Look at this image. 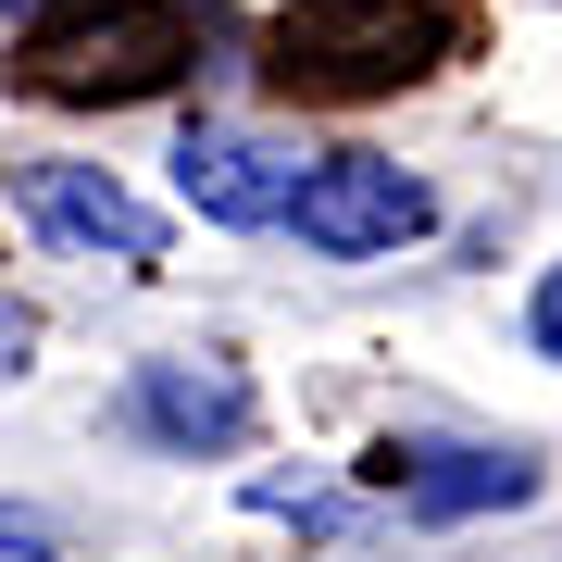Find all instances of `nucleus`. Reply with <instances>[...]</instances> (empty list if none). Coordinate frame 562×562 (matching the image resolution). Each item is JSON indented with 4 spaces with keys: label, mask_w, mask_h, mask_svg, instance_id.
<instances>
[{
    "label": "nucleus",
    "mask_w": 562,
    "mask_h": 562,
    "mask_svg": "<svg viewBox=\"0 0 562 562\" xmlns=\"http://www.w3.org/2000/svg\"><path fill=\"white\" fill-rule=\"evenodd\" d=\"M13 213L38 225V238L88 250V262H162V213L113 176V162H25V176H13Z\"/></svg>",
    "instance_id": "2"
},
{
    "label": "nucleus",
    "mask_w": 562,
    "mask_h": 562,
    "mask_svg": "<svg viewBox=\"0 0 562 562\" xmlns=\"http://www.w3.org/2000/svg\"><path fill=\"white\" fill-rule=\"evenodd\" d=\"M301 176H313V162L288 138H250V125H188V138H176V201L201 225H288Z\"/></svg>",
    "instance_id": "3"
},
{
    "label": "nucleus",
    "mask_w": 562,
    "mask_h": 562,
    "mask_svg": "<svg viewBox=\"0 0 562 562\" xmlns=\"http://www.w3.org/2000/svg\"><path fill=\"white\" fill-rule=\"evenodd\" d=\"M0 13H38V0H0Z\"/></svg>",
    "instance_id": "9"
},
{
    "label": "nucleus",
    "mask_w": 562,
    "mask_h": 562,
    "mask_svg": "<svg viewBox=\"0 0 562 562\" xmlns=\"http://www.w3.org/2000/svg\"><path fill=\"white\" fill-rule=\"evenodd\" d=\"M0 562H63V550H50L38 513H0Z\"/></svg>",
    "instance_id": "7"
},
{
    "label": "nucleus",
    "mask_w": 562,
    "mask_h": 562,
    "mask_svg": "<svg viewBox=\"0 0 562 562\" xmlns=\"http://www.w3.org/2000/svg\"><path fill=\"white\" fill-rule=\"evenodd\" d=\"M513 501H538V462L525 450H438V462L401 475L413 525H475V513H513Z\"/></svg>",
    "instance_id": "5"
},
{
    "label": "nucleus",
    "mask_w": 562,
    "mask_h": 562,
    "mask_svg": "<svg viewBox=\"0 0 562 562\" xmlns=\"http://www.w3.org/2000/svg\"><path fill=\"white\" fill-rule=\"evenodd\" d=\"M288 225H301V250H325V262H375V250H413L425 225H438V201H425V176H401V162L338 150V162L301 176Z\"/></svg>",
    "instance_id": "1"
},
{
    "label": "nucleus",
    "mask_w": 562,
    "mask_h": 562,
    "mask_svg": "<svg viewBox=\"0 0 562 562\" xmlns=\"http://www.w3.org/2000/svg\"><path fill=\"white\" fill-rule=\"evenodd\" d=\"M525 338H538V362H562V262L538 276V301H525Z\"/></svg>",
    "instance_id": "6"
},
{
    "label": "nucleus",
    "mask_w": 562,
    "mask_h": 562,
    "mask_svg": "<svg viewBox=\"0 0 562 562\" xmlns=\"http://www.w3.org/2000/svg\"><path fill=\"white\" fill-rule=\"evenodd\" d=\"M25 350H38V313H25V301H0V375H25Z\"/></svg>",
    "instance_id": "8"
},
{
    "label": "nucleus",
    "mask_w": 562,
    "mask_h": 562,
    "mask_svg": "<svg viewBox=\"0 0 562 562\" xmlns=\"http://www.w3.org/2000/svg\"><path fill=\"white\" fill-rule=\"evenodd\" d=\"M125 413H138V438H162V450H238L250 438V375L225 350H176V362H138L125 375Z\"/></svg>",
    "instance_id": "4"
}]
</instances>
